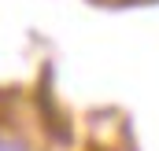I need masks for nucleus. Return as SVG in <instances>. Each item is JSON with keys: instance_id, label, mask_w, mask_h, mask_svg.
I'll use <instances>...</instances> for the list:
<instances>
[{"instance_id": "1", "label": "nucleus", "mask_w": 159, "mask_h": 151, "mask_svg": "<svg viewBox=\"0 0 159 151\" xmlns=\"http://www.w3.org/2000/svg\"><path fill=\"white\" fill-rule=\"evenodd\" d=\"M0 151H26V144L15 136H0Z\"/></svg>"}]
</instances>
